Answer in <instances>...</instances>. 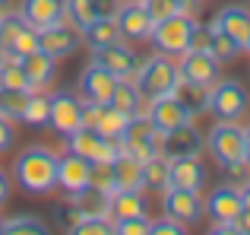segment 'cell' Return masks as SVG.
Here are the masks:
<instances>
[{
	"label": "cell",
	"mask_w": 250,
	"mask_h": 235,
	"mask_svg": "<svg viewBox=\"0 0 250 235\" xmlns=\"http://www.w3.org/2000/svg\"><path fill=\"white\" fill-rule=\"evenodd\" d=\"M57 159L61 156L42 143L25 146L13 162V181L32 197H44L57 188Z\"/></svg>",
	"instance_id": "6da1fadb"
},
{
	"label": "cell",
	"mask_w": 250,
	"mask_h": 235,
	"mask_svg": "<svg viewBox=\"0 0 250 235\" xmlns=\"http://www.w3.org/2000/svg\"><path fill=\"white\" fill-rule=\"evenodd\" d=\"M133 83L146 99H159V95L177 93V86H181L177 57H168V54H162V51H155V54H149V57H140Z\"/></svg>",
	"instance_id": "7a4b0ae2"
},
{
	"label": "cell",
	"mask_w": 250,
	"mask_h": 235,
	"mask_svg": "<svg viewBox=\"0 0 250 235\" xmlns=\"http://www.w3.org/2000/svg\"><path fill=\"white\" fill-rule=\"evenodd\" d=\"M250 108V95L241 80H215L206 89V112L215 121H241Z\"/></svg>",
	"instance_id": "3957f363"
},
{
	"label": "cell",
	"mask_w": 250,
	"mask_h": 235,
	"mask_svg": "<svg viewBox=\"0 0 250 235\" xmlns=\"http://www.w3.org/2000/svg\"><path fill=\"white\" fill-rule=\"evenodd\" d=\"M193 16H184V13H174V16L168 19H159V23L152 25V35H149V42H152L155 51H162V54L168 57H181L184 51H190V35H193Z\"/></svg>",
	"instance_id": "277c9868"
},
{
	"label": "cell",
	"mask_w": 250,
	"mask_h": 235,
	"mask_svg": "<svg viewBox=\"0 0 250 235\" xmlns=\"http://www.w3.org/2000/svg\"><path fill=\"white\" fill-rule=\"evenodd\" d=\"M206 216L212 219V235H222V232H231V223L244 213V204H241V188L231 185V181H225V185L212 188V194H209L206 200Z\"/></svg>",
	"instance_id": "5b68a950"
},
{
	"label": "cell",
	"mask_w": 250,
	"mask_h": 235,
	"mask_svg": "<svg viewBox=\"0 0 250 235\" xmlns=\"http://www.w3.org/2000/svg\"><path fill=\"white\" fill-rule=\"evenodd\" d=\"M206 153L222 168L244 159V127L238 121H215L206 134Z\"/></svg>",
	"instance_id": "8992f818"
},
{
	"label": "cell",
	"mask_w": 250,
	"mask_h": 235,
	"mask_svg": "<svg viewBox=\"0 0 250 235\" xmlns=\"http://www.w3.org/2000/svg\"><path fill=\"white\" fill-rule=\"evenodd\" d=\"M121 153L133 156L140 162H149L152 156H162V130H155L146 115L130 118L127 130L121 137Z\"/></svg>",
	"instance_id": "52a82bcc"
},
{
	"label": "cell",
	"mask_w": 250,
	"mask_h": 235,
	"mask_svg": "<svg viewBox=\"0 0 250 235\" xmlns=\"http://www.w3.org/2000/svg\"><path fill=\"white\" fill-rule=\"evenodd\" d=\"M38 48V29H32L16 10L0 16V51L6 57H25Z\"/></svg>",
	"instance_id": "ba28073f"
},
{
	"label": "cell",
	"mask_w": 250,
	"mask_h": 235,
	"mask_svg": "<svg viewBox=\"0 0 250 235\" xmlns=\"http://www.w3.org/2000/svg\"><path fill=\"white\" fill-rule=\"evenodd\" d=\"M63 140H67L70 153L83 156V159H89V162H114L117 156H121V143L102 137L98 130L85 127V124H83V127H76L73 134H67Z\"/></svg>",
	"instance_id": "9c48e42d"
},
{
	"label": "cell",
	"mask_w": 250,
	"mask_h": 235,
	"mask_svg": "<svg viewBox=\"0 0 250 235\" xmlns=\"http://www.w3.org/2000/svg\"><path fill=\"white\" fill-rule=\"evenodd\" d=\"M38 48L44 54H51L54 61H63V57H73L76 51L83 48V32L76 29L70 19L63 23H54L48 29H38Z\"/></svg>",
	"instance_id": "30bf717a"
},
{
	"label": "cell",
	"mask_w": 250,
	"mask_h": 235,
	"mask_svg": "<svg viewBox=\"0 0 250 235\" xmlns=\"http://www.w3.org/2000/svg\"><path fill=\"white\" fill-rule=\"evenodd\" d=\"M206 153V134L193 121L177 124L162 134V156L165 159H181V156H203Z\"/></svg>",
	"instance_id": "8fae6325"
},
{
	"label": "cell",
	"mask_w": 250,
	"mask_h": 235,
	"mask_svg": "<svg viewBox=\"0 0 250 235\" xmlns=\"http://www.w3.org/2000/svg\"><path fill=\"white\" fill-rule=\"evenodd\" d=\"M83 108L85 102L80 95H73L70 89H61V93H51V115H48V127L54 134L67 137L73 134L76 127H83Z\"/></svg>",
	"instance_id": "7c38bea8"
},
{
	"label": "cell",
	"mask_w": 250,
	"mask_h": 235,
	"mask_svg": "<svg viewBox=\"0 0 250 235\" xmlns=\"http://www.w3.org/2000/svg\"><path fill=\"white\" fill-rule=\"evenodd\" d=\"M92 61L108 67L117 80H133L136 67H140V54L133 51V45H130L127 38H117V42H111V45L95 48L92 51Z\"/></svg>",
	"instance_id": "4fadbf2b"
},
{
	"label": "cell",
	"mask_w": 250,
	"mask_h": 235,
	"mask_svg": "<svg viewBox=\"0 0 250 235\" xmlns=\"http://www.w3.org/2000/svg\"><path fill=\"white\" fill-rule=\"evenodd\" d=\"M162 210H165V216L177 219L184 226H193L196 219L206 216V204H203L200 191H184V188H165L162 191Z\"/></svg>",
	"instance_id": "5bb4252c"
},
{
	"label": "cell",
	"mask_w": 250,
	"mask_h": 235,
	"mask_svg": "<svg viewBox=\"0 0 250 235\" xmlns=\"http://www.w3.org/2000/svg\"><path fill=\"white\" fill-rule=\"evenodd\" d=\"M219 67L222 64L215 61L209 51H184L177 57V70H181V80L187 86H200V89H209L215 80H219Z\"/></svg>",
	"instance_id": "9a60e30c"
},
{
	"label": "cell",
	"mask_w": 250,
	"mask_h": 235,
	"mask_svg": "<svg viewBox=\"0 0 250 235\" xmlns=\"http://www.w3.org/2000/svg\"><path fill=\"white\" fill-rule=\"evenodd\" d=\"M89 172H92V162L67 149V153L57 159V188L63 191V197L76 200L80 194L89 191Z\"/></svg>",
	"instance_id": "2e32d148"
},
{
	"label": "cell",
	"mask_w": 250,
	"mask_h": 235,
	"mask_svg": "<svg viewBox=\"0 0 250 235\" xmlns=\"http://www.w3.org/2000/svg\"><path fill=\"white\" fill-rule=\"evenodd\" d=\"M146 118L152 121V127L155 130H171V127H177V124H187V121H193V108L187 105V102L181 99L177 93H168V95H159V99H149V112Z\"/></svg>",
	"instance_id": "e0dca14e"
},
{
	"label": "cell",
	"mask_w": 250,
	"mask_h": 235,
	"mask_svg": "<svg viewBox=\"0 0 250 235\" xmlns=\"http://www.w3.org/2000/svg\"><path fill=\"white\" fill-rule=\"evenodd\" d=\"M114 19L117 29H121V38H127V42H149L155 25V19L146 13V6L140 0H121L114 10Z\"/></svg>",
	"instance_id": "ac0fdd59"
},
{
	"label": "cell",
	"mask_w": 250,
	"mask_h": 235,
	"mask_svg": "<svg viewBox=\"0 0 250 235\" xmlns=\"http://www.w3.org/2000/svg\"><path fill=\"white\" fill-rule=\"evenodd\" d=\"M117 83L121 80H117L108 67H102V64L92 61L80 73V99L89 102V105H108L111 95H114V89H117Z\"/></svg>",
	"instance_id": "d6986e66"
},
{
	"label": "cell",
	"mask_w": 250,
	"mask_h": 235,
	"mask_svg": "<svg viewBox=\"0 0 250 235\" xmlns=\"http://www.w3.org/2000/svg\"><path fill=\"white\" fill-rule=\"evenodd\" d=\"M212 29H222L225 35H231L241 48H247V38H250V6L244 3H225L215 10V16L209 19Z\"/></svg>",
	"instance_id": "ffe728a7"
},
{
	"label": "cell",
	"mask_w": 250,
	"mask_h": 235,
	"mask_svg": "<svg viewBox=\"0 0 250 235\" xmlns=\"http://www.w3.org/2000/svg\"><path fill=\"white\" fill-rule=\"evenodd\" d=\"M16 13L32 29H48V25L67 19V0H19Z\"/></svg>",
	"instance_id": "44dd1931"
},
{
	"label": "cell",
	"mask_w": 250,
	"mask_h": 235,
	"mask_svg": "<svg viewBox=\"0 0 250 235\" xmlns=\"http://www.w3.org/2000/svg\"><path fill=\"white\" fill-rule=\"evenodd\" d=\"M168 188H184V191H200L206 188V168H203L200 156H181V159H168Z\"/></svg>",
	"instance_id": "7402d4cb"
},
{
	"label": "cell",
	"mask_w": 250,
	"mask_h": 235,
	"mask_svg": "<svg viewBox=\"0 0 250 235\" xmlns=\"http://www.w3.org/2000/svg\"><path fill=\"white\" fill-rule=\"evenodd\" d=\"M19 64H22L32 89H48L51 83L57 80V61L51 54H44L42 48H35V51H29L25 57H19Z\"/></svg>",
	"instance_id": "603a6c76"
},
{
	"label": "cell",
	"mask_w": 250,
	"mask_h": 235,
	"mask_svg": "<svg viewBox=\"0 0 250 235\" xmlns=\"http://www.w3.org/2000/svg\"><path fill=\"white\" fill-rule=\"evenodd\" d=\"M117 3H121V0H67V19L76 29H85L92 19L114 13Z\"/></svg>",
	"instance_id": "cb8c5ba5"
},
{
	"label": "cell",
	"mask_w": 250,
	"mask_h": 235,
	"mask_svg": "<svg viewBox=\"0 0 250 235\" xmlns=\"http://www.w3.org/2000/svg\"><path fill=\"white\" fill-rule=\"evenodd\" d=\"M83 32V45L89 51H95V48H102V45H111V42H117L121 38V29H117V19H114V13H108V16H98V19H92Z\"/></svg>",
	"instance_id": "d4e9b609"
},
{
	"label": "cell",
	"mask_w": 250,
	"mask_h": 235,
	"mask_svg": "<svg viewBox=\"0 0 250 235\" xmlns=\"http://www.w3.org/2000/svg\"><path fill=\"white\" fill-rule=\"evenodd\" d=\"M111 105L121 108V112H127L130 118L146 115V112H149V99L140 93V89H136V83H133V80H121V83H117L114 95H111Z\"/></svg>",
	"instance_id": "484cf974"
},
{
	"label": "cell",
	"mask_w": 250,
	"mask_h": 235,
	"mask_svg": "<svg viewBox=\"0 0 250 235\" xmlns=\"http://www.w3.org/2000/svg\"><path fill=\"white\" fill-rule=\"evenodd\" d=\"M114 181H117V191H143V162L133 159V156L121 153L114 162Z\"/></svg>",
	"instance_id": "4316f807"
},
{
	"label": "cell",
	"mask_w": 250,
	"mask_h": 235,
	"mask_svg": "<svg viewBox=\"0 0 250 235\" xmlns=\"http://www.w3.org/2000/svg\"><path fill=\"white\" fill-rule=\"evenodd\" d=\"M133 216H149L143 191H114L111 194V219H133Z\"/></svg>",
	"instance_id": "83f0119b"
},
{
	"label": "cell",
	"mask_w": 250,
	"mask_h": 235,
	"mask_svg": "<svg viewBox=\"0 0 250 235\" xmlns=\"http://www.w3.org/2000/svg\"><path fill=\"white\" fill-rule=\"evenodd\" d=\"M48 115H51V93L32 89L29 99H25V108H22V118H19V121L29 124V127H44V124H48Z\"/></svg>",
	"instance_id": "f1b7e54d"
},
{
	"label": "cell",
	"mask_w": 250,
	"mask_h": 235,
	"mask_svg": "<svg viewBox=\"0 0 250 235\" xmlns=\"http://www.w3.org/2000/svg\"><path fill=\"white\" fill-rule=\"evenodd\" d=\"M171 185L168 178V159L165 156H152L149 162H143V191L162 194Z\"/></svg>",
	"instance_id": "f546056e"
},
{
	"label": "cell",
	"mask_w": 250,
	"mask_h": 235,
	"mask_svg": "<svg viewBox=\"0 0 250 235\" xmlns=\"http://www.w3.org/2000/svg\"><path fill=\"white\" fill-rule=\"evenodd\" d=\"M73 204H76V210H80L83 219H89V216L111 219V194H102V191H92V188H89V191L80 194Z\"/></svg>",
	"instance_id": "4dcf8cb0"
},
{
	"label": "cell",
	"mask_w": 250,
	"mask_h": 235,
	"mask_svg": "<svg viewBox=\"0 0 250 235\" xmlns=\"http://www.w3.org/2000/svg\"><path fill=\"white\" fill-rule=\"evenodd\" d=\"M0 89H16V93H32V83L25 76L19 57H6L0 64Z\"/></svg>",
	"instance_id": "1f68e13d"
},
{
	"label": "cell",
	"mask_w": 250,
	"mask_h": 235,
	"mask_svg": "<svg viewBox=\"0 0 250 235\" xmlns=\"http://www.w3.org/2000/svg\"><path fill=\"white\" fill-rule=\"evenodd\" d=\"M209 29H212V25H209ZM241 51H244V48H241L231 35H225L222 29H212V45H209V54H212L219 64H234L241 57Z\"/></svg>",
	"instance_id": "d6a6232c"
},
{
	"label": "cell",
	"mask_w": 250,
	"mask_h": 235,
	"mask_svg": "<svg viewBox=\"0 0 250 235\" xmlns=\"http://www.w3.org/2000/svg\"><path fill=\"white\" fill-rule=\"evenodd\" d=\"M3 235H48V226L32 213H16V216L3 219Z\"/></svg>",
	"instance_id": "836d02e7"
},
{
	"label": "cell",
	"mask_w": 250,
	"mask_h": 235,
	"mask_svg": "<svg viewBox=\"0 0 250 235\" xmlns=\"http://www.w3.org/2000/svg\"><path fill=\"white\" fill-rule=\"evenodd\" d=\"M89 188H92V191H102V194H114V191H117V181H114V165H111V162H92V172H89Z\"/></svg>",
	"instance_id": "e575fe53"
},
{
	"label": "cell",
	"mask_w": 250,
	"mask_h": 235,
	"mask_svg": "<svg viewBox=\"0 0 250 235\" xmlns=\"http://www.w3.org/2000/svg\"><path fill=\"white\" fill-rule=\"evenodd\" d=\"M25 99H29V93H16V89H0V115L10 118V121L16 124L19 118H22Z\"/></svg>",
	"instance_id": "d590c367"
},
{
	"label": "cell",
	"mask_w": 250,
	"mask_h": 235,
	"mask_svg": "<svg viewBox=\"0 0 250 235\" xmlns=\"http://www.w3.org/2000/svg\"><path fill=\"white\" fill-rule=\"evenodd\" d=\"M70 232H73V235H114V219L89 216V219H80Z\"/></svg>",
	"instance_id": "8d00e7d4"
},
{
	"label": "cell",
	"mask_w": 250,
	"mask_h": 235,
	"mask_svg": "<svg viewBox=\"0 0 250 235\" xmlns=\"http://www.w3.org/2000/svg\"><path fill=\"white\" fill-rule=\"evenodd\" d=\"M152 219L149 216H133V219H114V235H149Z\"/></svg>",
	"instance_id": "74e56055"
},
{
	"label": "cell",
	"mask_w": 250,
	"mask_h": 235,
	"mask_svg": "<svg viewBox=\"0 0 250 235\" xmlns=\"http://www.w3.org/2000/svg\"><path fill=\"white\" fill-rule=\"evenodd\" d=\"M140 3L146 6V13L155 19V23L174 16V13H181V3H177V0H140Z\"/></svg>",
	"instance_id": "f35d334b"
},
{
	"label": "cell",
	"mask_w": 250,
	"mask_h": 235,
	"mask_svg": "<svg viewBox=\"0 0 250 235\" xmlns=\"http://www.w3.org/2000/svg\"><path fill=\"white\" fill-rule=\"evenodd\" d=\"M209 45H212V29H209V23H200V19H196L193 35H190V48L193 51H209Z\"/></svg>",
	"instance_id": "ab89813d"
},
{
	"label": "cell",
	"mask_w": 250,
	"mask_h": 235,
	"mask_svg": "<svg viewBox=\"0 0 250 235\" xmlns=\"http://www.w3.org/2000/svg\"><path fill=\"white\" fill-rule=\"evenodd\" d=\"M184 232H187V226L177 223V219H171V216L155 219V223L149 226V235H184Z\"/></svg>",
	"instance_id": "60d3db41"
},
{
	"label": "cell",
	"mask_w": 250,
	"mask_h": 235,
	"mask_svg": "<svg viewBox=\"0 0 250 235\" xmlns=\"http://www.w3.org/2000/svg\"><path fill=\"white\" fill-rule=\"evenodd\" d=\"M225 175H228V181L231 185H244V181H250V162L247 159H238V162H231V165H225Z\"/></svg>",
	"instance_id": "b9f144b4"
},
{
	"label": "cell",
	"mask_w": 250,
	"mask_h": 235,
	"mask_svg": "<svg viewBox=\"0 0 250 235\" xmlns=\"http://www.w3.org/2000/svg\"><path fill=\"white\" fill-rule=\"evenodd\" d=\"M13 143H16V127H13L10 118L0 115V153H6V149H10Z\"/></svg>",
	"instance_id": "7bdbcfd3"
},
{
	"label": "cell",
	"mask_w": 250,
	"mask_h": 235,
	"mask_svg": "<svg viewBox=\"0 0 250 235\" xmlns=\"http://www.w3.org/2000/svg\"><path fill=\"white\" fill-rule=\"evenodd\" d=\"M13 197V178L0 168V207H6V200Z\"/></svg>",
	"instance_id": "ee69618b"
},
{
	"label": "cell",
	"mask_w": 250,
	"mask_h": 235,
	"mask_svg": "<svg viewBox=\"0 0 250 235\" xmlns=\"http://www.w3.org/2000/svg\"><path fill=\"white\" fill-rule=\"evenodd\" d=\"M181 3V13L184 16H193L196 19V10H200V0H177Z\"/></svg>",
	"instance_id": "f6af8a7d"
},
{
	"label": "cell",
	"mask_w": 250,
	"mask_h": 235,
	"mask_svg": "<svg viewBox=\"0 0 250 235\" xmlns=\"http://www.w3.org/2000/svg\"><path fill=\"white\" fill-rule=\"evenodd\" d=\"M241 204H244V213H250V181L241 185Z\"/></svg>",
	"instance_id": "bcb514c9"
},
{
	"label": "cell",
	"mask_w": 250,
	"mask_h": 235,
	"mask_svg": "<svg viewBox=\"0 0 250 235\" xmlns=\"http://www.w3.org/2000/svg\"><path fill=\"white\" fill-rule=\"evenodd\" d=\"M244 159L250 162V127H244Z\"/></svg>",
	"instance_id": "7dc6e473"
},
{
	"label": "cell",
	"mask_w": 250,
	"mask_h": 235,
	"mask_svg": "<svg viewBox=\"0 0 250 235\" xmlns=\"http://www.w3.org/2000/svg\"><path fill=\"white\" fill-rule=\"evenodd\" d=\"M13 10V0H0V16H3V13H10Z\"/></svg>",
	"instance_id": "c3c4849f"
},
{
	"label": "cell",
	"mask_w": 250,
	"mask_h": 235,
	"mask_svg": "<svg viewBox=\"0 0 250 235\" xmlns=\"http://www.w3.org/2000/svg\"><path fill=\"white\" fill-rule=\"evenodd\" d=\"M3 61H6V54H3V51H0V64H3Z\"/></svg>",
	"instance_id": "681fc988"
},
{
	"label": "cell",
	"mask_w": 250,
	"mask_h": 235,
	"mask_svg": "<svg viewBox=\"0 0 250 235\" xmlns=\"http://www.w3.org/2000/svg\"><path fill=\"white\" fill-rule=\"evenodd\" d=\"M244 51H247V54H250V38H247V48H244Z\"/></svg>",
	"instance_id": "f907efd6"
},
{
	"label": "cell",
	"mask_w": 250,
	"mask_h": 235,
	"mask_svg": "<svg viewBox=\"0 0 250 235\" xmlns=\"http://www.w3.org/2000/svg\"><path fill=\"white\" fill-rule=\"evenodd\" d=\"M0 232H3V219H0Z\"/></svg>",
	"instance_id": "816d5d0a"
}]
</instances>
